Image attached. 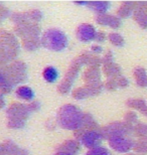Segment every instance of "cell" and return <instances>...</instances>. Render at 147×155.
<instances>
[{
	"mask_svg": "<svg viewBox=\"0 0 147 155\" xmlns=\"http://www.w3.org/2000/svg\"><path fill=\"white\" fill-rule=\"evenodd\" d=\"M58 122L62 128L68 130H80L84 126L85 114L73 105H65L58 111Z\"/></svg>",
	"mask_w": 147,
	"mask_h": 155,
	"instance_id": "1",
	"label": "cell"
},
{
	"mask_svg": "<svg viewBox=\"0 0 147 155\" xmlns=\"http://www.w3.org/2000/svg\"><path fill=\"white\" fill-rule=\"evenodd\" d=\"M42 46L54 51H61L68 45V38L58 29H48L42 35L40 39Z\"/></svg>",
	"mask_w": 147,
	"mask_h": 155,
	"instance_id": "2",
	"label": "cell"
},
{
	"mask_svg": "<svg viewBox=\"0 0 147 155\" xmlns=\"http://www.w3.org/2000/svg\"><path fill=\"white\" fill-rule=\"evenodd\" d=\"M78 131H81V135H80V142L82 143L84 146L91 148V149H94V148L100 147L102 141H103V136L102 132L97 131V130H85L80 129Z\"/></svg>",
	"mask_w": 147,
	"mask_h": 155,
	"instance_id": "3",
	"label": "cell"
},
{
	"mask_svg": "<svg viewBox=\"0 0 147 155\" xmlns=\"http://www.w3.org/2000/svg\"><path fill=\"white\" fill-rule=\"evenodd\" d=\"M109 144L114 150L123 153L130 151L132 148H134V145H135L128 136L125 135L113 136V137L109 138Z\"/></svg>",
	"mask_w": 147,
	"mask_h": 155,
	"instance_id": "4",
	"label": "cell"
},
{
	"mask_svg": "<svg viewBox=\"0 0 147 155\" xmlns=\"http://www.w3.org/2000/svg\"><path fill=\"white\" fill-rule=\"evenodd\" d=\"M131 131H132L131 126L126 123H112L102 130V134L104 137L111 138L113 136L118 135L128 136L131 133Z\"/></svg>",
	"mask_w": 147,
	"mask_h": 155,
	"instance_id": "5",
	"label": "cell"
},
{
	"mask_svg": "<svg viewBox=\"0 0 147 155\" xmlns=\"http://www.w3.org/2000/svg\"><path fill=\"white\" fill-rule=\"evenodd\" d=\"M8 74L7 76H5L7 79L10 81V82L13 84H16V83H19V82H23V80L25 79V74H26V68L24 66V64L22 63H17L13 64L12 66L8 67Z\"/></svg>",
	"mask_w": 147,
	"mask_h": 155,
	"instance_id": "6",
	"label": "cell"
},
{
	"mask_svg": "<svg viewBox=\"0 0 147 155\" xmlns=\"http://www.w3.org/2000/svg\"><path fill=\"white\" fill-rule=\"evenodd\" d=\"M97 33L98 32L96 31L94 26L90 25V24L84 23L78 27L77 38L83 42H89V41H92L94 39H96Z\"/></svg>",
	"mask_w": 147,
	"mask_h": 155,
	"instance_id": "7",
	"label": "cell"
},
{
	"mask_svg": "<svg viewBox=\"0 0 147 155\" xmlns=\"http://www.w3.org/2000/svg\"><path fill=\"white\" fill-rule=\"evenodd\" d=\"M31 112L28 106H24L22 104H13L9 108L7 113L10 119H20L24 120L28 117L29 113Z\"/></svg>",
	"mask_w": 147,
	"mask_h": 155,
	"instance_id": "8",
	"label": "cell"
},
{
	"mask_svg": "<svg viewBox=\"0 0 147 155\" xmlns=\"http://www.w3.org/2000/svg\"><path fill=\"white\" fill-rule=\"evenodd\" d=\"M97 22L102 24V25H108L113 28H118L121 25V20L118 16H112V15L100 14L96 18Z\"/></svg>",
	"mask_w": 147,
	"mask_h": 155,
	"instance_id": "9",
	"label": "cell"
},
{
	"mask_svg": "<svg viewBox=\"0 0 147 155\" xmlns=\"http://www.w3.org/2000/svg\"><path fill=\"white\" fill-rule=\"evenodd\" d=\"M58 150L61 152H65L72 155H76L80 151V144L77 141L68 140L65 141L64 144L61 145V147L58 148Z\"/></svg>",
	"mask_w": 147,
	"mask_h": 155,
	"instance_id": "10",
	"label": "cell"
},
{
	"mask_svg": "<svg viewBox=\"0 0 147 155\" xmlns=\"http://www.w3.org/2000/svg\"><path fill=\"white\" fill-rule=\"evenodd\" d=\"M84 79L87 83H89V85H95V84H99L100 81V74L97 70L96 67L91 68L89 71H87L84 76Z\"/></svg>",
	"mask_w": 147,
	"mask_h": 155,
	"instance_id": "11",
	"label": "cell"
},
{
	"mask_svg": "<svg viewBox=\"0 0 147 155\" xmlns=\"http://www.w3.org/2000/svg\"><path fill=\"white\" fill-rule=\"evenodd\" d=\"M15 95H16L19 99H22V100H25V101L32 100L34 97L33 91L29 88V87H26V86L19 87V88L16 90Z\"/></svg>",
	"mask_w": 147,
	"mask_h": 155,
	"instance_id": "12",
	"label": "cell"
},
{
	"mask_svg": "<svg viewBox=\"0 0 147 155\" xmlns=\"http://www.w3.org/2000/svg\"><path fill=\"white\" fill-rule=\"evenodd\" d=\"M43 78L46 82L48 83H55V81L58 80V70L54 67H46L45 70H43Z\"/></svg>",
	"mask_w": 147,
	"mask_h": 155,
	"instance_id": "13",
	"label": "cell"
},
{
	"mask_svg": "<svg viewBox=\"0 0 147 155\" xmlns=\"http://www.w3.org/2000/svg\"><path fill=\"white\" fill-rule=\"evenodd\" d=\"M88 5L91 6V8L93 10L99 12L101 14H104L110 7V3L109 2H89Z\"/></svg>",
	"mask_w": 147,
	"mask_h": 155,
	"instance_id": "14",
	"label": "cell"
},
{
	"mask_svg": "<svg viewBox=\"0 0 147 155\" xmlns=\"http://www.w3.org/2000/svg\"><path fill=\"white\" fill-rule=\"evenodd\" d=\"M134 18L137 22L139 23V25L146 28L147 27V14L143 10H137V12L134 13Z\"/></svg>",
	"mask_w": 147,
	"mask_h": 155,
	"instance_id": "15",
	"label": "cell"
},
{
	"mask_svg": "<svg viewBox=\"0 0 147 155\" xmlns=\"http://www.w3.org/2000/svg\"><path fill=\"white\" fill-rule=\"evenodd\" d=\"M104 72L106 73V75L109 77H114V76L118 75V74H120V69H119L115 64L111 63V64H105Z\"/></svg>",
	"mask_w": 147,
	"mask_h": 155,
	"instance_id": "16",
	"label": "cell"
},
{
	"mask_svg": "<svg viewBox=\"0 0 147 155\" xmlns=\"http://www.w3.org/2000/svg\"><path fill=\"white\" fill-rule=\"evenodd\" d=\"M134 149L136 152L139 153H146L147 152V137H142L139 139L138 142L134 145Z\"/></svg>",
	"mask_w": 147,
	"mask_h": 155,
	"instance_id": "17",
	"label": "cell"
},
{
	"mask_svg": "<svg viewBox=\"0 0 147 155\" xmlns=\"http://www.w3.org/2000/svg\"><path fill=\"white\" fill-rule=\"evenodd\" d=\"M126 4L128 6H123V7H121L120 9L118 10V17H128L129 15L131 14V11H132V7H130V5H133L134 3H128L126 2Z\"/></svg>",
	"mask_w": 147,
	"mask_h": 155,
	"instance_id": "18",
	"label": "cell"
},
{
	"mask_svg": "<svg viewBox=\"0 0 147 155\" xmlns=\"http://www.w3.org/2000/svg\"><path fill=\"white\" fill-rule=\"evenodd\" d=\"M109 40L117 46H123L124 45V38L119 35V33H111L109 35Z\"/></svg>",
	"mask_w": 147,
	"mask_h": 155,
	"instance_id": "19",
	"label": "cell"
},
{
	"mask_svg": "<svg viewBox=\"0 0 147 155\" xmlns=\"http://www.w3.org/2000/svg\"><path fill=\"white\" fill-rule=\"evenodd\" d=\"M86 155H112L110 153V151L108 149H106L104 147H97L94 148V149H91L88 151V153Z\"/></svg>",
	"mask_w": 147,
	"mask_h": 155,
	"instance_id": "20",
	"label": "cell"
},
{
	"mask_svg": "<svg viewBox=\"0 0 147 155\" xmlns=\"http://www.w3.org/2000/svg\"><path fill=\"white\" fill-rule=\"evenodd\" d=\"M37 38H28V39H24L23 40V45L24 48L28 51H34V49L37 48L38 46V43H37Z\"/></svg>",
	"mask_w": 147,
	"mask_h": 155,
	"instance_id": "21",
	"label": "cell"
},
{
	"mask_svg": "<svg viewBox=\"0 0 147 155\" xmlns=\"http://www.w3.org/2000/svg\"><path fill=\"white\" fill-rule=\"evenodd\" d=\"M72 84H73V83H72L71 81L65 79L64 82H62L61 84H59V86H58L59 93H62V94H67V93L71 90Z\"/></svg>",
	"mask_w": 147,
	"mask_h": 155,
	"instance_id": "22",
	"label": "cell"
},
{
	"mask_svg": "<svg viewBox=\"0 0 147 155\" xmlns=\"http://www.w3.org/2000/svg\"><path fill=\"white\" fill-rule=\"evenodd\" d=\"M8 126L11 127V128H21V127L24 126V120H20V119H9L8 122Z\"/></svg>",
	"mask_w": 147,
	"mask_h": 155,
	"instance_id": "23",
	"label": "cell"
},
{
	"mask_svg": "<svg viewBox=\"0 0 147 155\" xmlns=\"http://www.w3.org/2000/svg\"><path fill=\"white\" fill-rule=\"evenodd\" d=\"M135 131H136V133H138L141 137H147V125L139 124L138 126H136Z\"/></svg>",
	"mask_w": 147,
	"mask_h": 155,
	"instance_id": "24",
	"label": "cell"
},
{
	"mask_svg": "<svg viewBox=\"0 0 147 155\" xmlns=\"http://www.w3.org/2000/svg\"><path fill=\"white\" fill-rule=\"evenodd\" d=\"M117 87H118V84L116 80H109L108 83L106 84V88L108 90H115Z\"/></svg>",
	"mask_w": 147,
	"mask_h": 155,
	"instance_id": "25",
	"label": "cell"
},
{
	"mask_svg": "<svg viewBox=\"0 0 147 155\" xmlns=\"http://www.w3.org/2000/svg\"><path fill=\"white\" fill-rule=\"evenodd\" d=\"M125 120H126L128 123H129V122H136L137 117H136V115H135L134 113L130 112V113H128V114H127L126 117H125Z\"/></svg>",
	"mask_w": 147,
	"mask_h": 155,
	"instance_id": "26",
	"label": "cell"
},
{
	"mask_svg": "<svg viewBox=\"0 0 147 155\" xmlns=\"http://www.w3.org/2000/svg\"><path fill=\"white\" fill-rule=\"evenodd\" d=\"M117 84H118V86H120V87H126L128 85V81L125 79V78L121 77L117 80Z\"/></svg>",
	"mask_w": 147,
	"mask_h": 155,
	"instance_id": "27",
	"label": "cell"
},
{
	"mask_svg": "<svg viewBox=\"0 0 147 155\" xmlns=\"http://www.w3.org/2000/svg\"><path fill=\"white\" fill-rule=\"evenodd\" d=\"M96 40L97 41H103V40H105V35L103 31H99L97 33V38H96Z\"/></svg>",
	"mask_w": 147,
	"mask_h": 155,
	"instance_id": "28",
	"label": "cell"
},
{
	"mask_svg": "<svg viewBox=\"0 0 147 155\" xmlns=\"http://www.w3.org/2000/svg\"><path fill=\"white\" fill-rule=\"evenodd\" d=\"M28 107H29L30 111H36L39 108V103L38 102H33V103L30 104Z\"/></svg>",
	"mask_w": 147,
	"mask_h": 155,
	"instance_id": "29",
	"label": "cell"
},
{
	"mask_svg": "<svg viewBox=\"0 0 147 155\" xmlns=\"http://www.w3.org/2000/svg\"><path fill=\"white\" fill-rule=\"evenodd\" d=\"M92 51H95V52H101V51H102V48H100V46L94 45V46H92Z\"/></svg>",
	"mask_w": 147,
	"mask_h": 155,
	"instance_id": "30",
	"label": "cell"
},
{
	"mask_svg": "<svg viewBox=\"0 0 147 155\" xmlns=\"http://www.w3.org/2000/svg\"><path fill=\"white\" fill-rule=\"evenodd\" d=\"M55 155H72V154H68V153H65V152H61V151H59V152H58Z\"/></svg>",
	"mask_w": 147,
	"mask_h": 155,
	"instance_id": "31",
	"label": "cell"
},
{
	"mask_svg": "<svg viewBox=\"0 0 147 155\" xmlns=\"http://www.w3.org/2000/svg\"><path fill=\"white\" fill-rule=\"evenodd\" d=\"M126 155H135V154H126Z\"/></svg>",
	"mask_w": 147,
	"mask_h": 155,
	"instance_id": "32",
	"label": "cell"
}]
</instances>
